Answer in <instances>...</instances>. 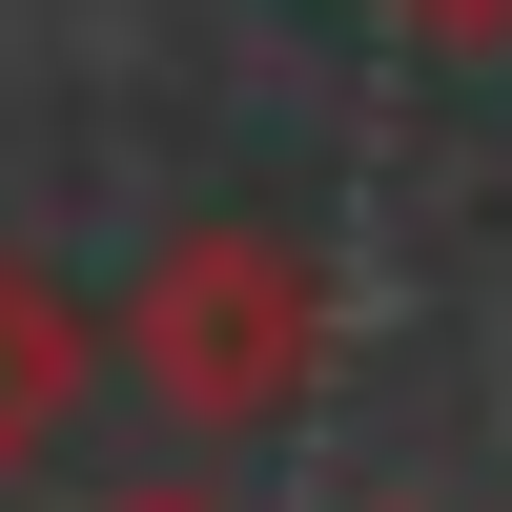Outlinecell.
<instances>
[{
    "label": "cell",
    "instance_id": "cell-1",
    "mask_svg": "<svg viewBox=\"0 0 512 512\" xmlns=\"http://www.w3.org/2000/svg\"><path fill=\"white\" fill-rule=\"evenodd\" d=\"M123 328H144V390L185 410V431H287L308 369H328V267L287 226H185Z\"/></svg>",
    "mask_w": 512,
    "mask_h": 512
},
{
    "label": "cell",
    "instance_id": "cell-2",
    "mask_svg": "<svg viewBox=\"0 0 512 512\" xmlns=\"http://www.w3.org/2000/svg\"><path fill=\"white\" fill-rule=\"evenodd\" d=\"M62 390H82V308L0 246V492L41 472V431H62Z\"/></svg>",
    "mask_w": 512,
    "mask_h": 512
},
{
    "label": "cell",
    "instance_id": "cell-3",
    "mask_svg": "<svg viewBox=\"0 0 512 512\" xmlns=\"http://www.w3.org/2000/svg\"><path fill=\"white\" fill-rule=\"evenodd\" d=\"M410 41H512V0H390Z\"/></svg>",
    "mask_w": 512,
    "mask_h": 512
},
{
    "label": "cell",
    "instance_id": "cell-4",
    "mask_svg": "<svg viewBox=\"0 0 512 512\" xmlns=\"http://www.w3.org/2000/svg\"><path fill=\"white\" fill-rule=\"evenodd\" d=\"M123 512H226V492H123Z\"/></svg>",
    "mask_w": 512,
    "mask_h": 512
}]
</instances>
